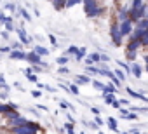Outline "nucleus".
<instances>
[{"instance_id":"nucleus-42","label":"nucleus","mask_w":148,"mask_h":134,"mask_svg":"<svg viewBox=\"0 0 148 134\" xmlns=\"http://www.w3.org/2000/svg\"><path fill=\"white\" fill-rule=\"evenodd\" d=\"M0 21H7V18H5V16H4L2 12H0Z\"/></svg>"},{"instance_id":"nucleus-10","label":"nucleus","mask_w":148,"mask_h":134,"mask_svg":"<svg viewBox=\"0 0 148 134\" xmlns=\"http://www.w3.org/2000/svg\"><path fill=\"white\" fill-rule=\"evenodd\" d=\"M141 45V40H136V38H131V42H129V45H127V51H131V52H136V49Z\"/></svg>"},{"instance_id":"nucleus-39","label":"nucleus","mask_w":148,"mask_h":134,"mask_svg":"<svg viewBox=\"0 0 148 134\" xmlns=\"http://www.w3.org/2000/svg\"><path fill=\"white\" fill-rule=\"evenodd\" d=\"M112 105H113V106H115V108H120V101H119V99H115V101H113V103H112Z\"/></svg>"},{"instance_id":"nucleus-37","label":"nucleus","mask_w":148,"mask_h":134,"mask_svg":"<svg viewBox=\"0 0 148 134\" xmlns=\"http://www.w3.org/2000/svg\"><path fill=\"white\" fill-rule=\"evenodd\" d=\"M49 40H51V44H54V45L58 44V42H56V37H54V35H49Z\"/></svg>"},{"instance_id":"nucleus-47","label":"nucleus","mask_w":148,"mask_h":134,"mask_svg":"<svg viewBox=\"0 0 148 134\" xmlns=\"http://www.w3.org/2000/svg\"><path fill=\"white\" fill-rule=\"evenodd\" d=\"M98 134H105V132H98Z\"/></svg>"},{"instance_id":"nucleus-17","label":"nucleus","mask_w":148,"mask_h":134,"mask_svg":"<svg viewBox=\"0 0 148 134\" xmlns=\"http://www.w3.org/2000/svg\"><path fill=\"white\" fill-rule=\"evenodd\" d=\"M108 124H110V129H112V131H115V132L119 131V129H117V120H115L113 117H110V118H108Z\"/></svg>"},{"instance_id":"nucleus-14","label":"nucleus","mask_w":148,"mask_h":134,"mask_svg":"<svg viewBox=\"0 0 148 134\" xmlns=\"http://www.w3.org/2000/svg\"><path fill=\"white\" fill-rule=\"evenodd\" d=\"M77 82H80V84H91V79L87 75H77Z\"/></svg>"},{"instance_id":"nucleus-29","label":"nucleus","mask_w":148,"mask_h":134,"mask_svg":"<svg viewBox=\"0 0 148 134\" xmlns=\"http://www.w3.org/2000/svg\"><path fill=\"white\" fill-rule=\"evenodd\" d=\"M5 28H7V31L12 30V19H11V18H7V21H5Z\"/></svg>"},{"instance_id":"nucleus-36","label":"nucleus","mask_w":148,"mask_h":134,"mask_svg":"<svg viewBox=\"0 0 148 134\" xmlns=\"http://www.w3.org/2000/svg\"><path fill=\"white\" fill-rule=\"evenodd\" d=\"M58 72H59V73H68V68H66V66H61Z\"/></svg>"},{"instance_id":"nucleus-13","label":"nucleus","mask_w":148,"mask_h":134,"mask_svg":"<svg viewBox=\"0 0 148 134\" xmlns=\"http://www.w3.org/2000/svg\"><path fill=\"white\" fill-rule=\"evenodd\" d=\"M143 7V2L141 0H132V5H131V11H139Z\"/></svg>"},{"instance_id":"nucleus-22","label":"nucleus","mask_w":148,"mask_h":134,"mask_svg":"<svg viewBox=\"0 0 148 134\" xmlns=\"http://www.w3.org/2000/svg\"><path fill=\"white\" fill-rule=\"evenodd\" d=\"M64 129L68 131V134H75V131H73V124H71V122L64 124Z\"/></svg>"},{"instance_id":"nucleus-33","label":"nucleus","mask_w":148,"mask_h":134,"mask_svg":"<svg viewBox=\"0 0 148 134\" xmlns=\"http://www.w3.org/2000/svg\"><path fill=\"white\" fill-rule=\"evenodd\" d=\"M26 77H28V80H30V82H35V84H37V75H33V73H32V75H26Z\"/></svg>"},{"instance_id":"nucleus-24","label":"nucleus","mask_w":148,"mask_h":134,"mask_svg":"<svg viewBox=\"0 0 148 134\" xmlns=\"http://www.w3.org/2000/svg\"><path fill=\"white\" fill-rule=\"evenodd\" d=\"M87 73H89V75H98V73H99V70H98V68H94V66H89V68H87Z\"/></svg>"},{"instance_id":"nucleus-38","label":"nucleus","mask_w":148,"mask_h":134,"mask_svg":"<svg viewBox=\"0 0 148 134\" xmlns=\"http://www.w3.org/2000/svg\"><path fill=\"white\" fill-rule=\"evenodd\" d=\"M32 96H33V98H38V96H40V91H32Z\"/></svg>"},{"instance_id":"nucleus-44","label":"nucleus","mask_w":148,"mask_h":134,"mask_svg":"<svg viewBox=\"0 0 148 134\" xmlns=\"http://www.w3.org/2000/svg\"><path fill=\"white\" fill-rule=\"evenodd\" d=\"M131 134H139V131H131Z\"/></svg>"},{"instance_id":"nucleus-18","label":"nucleus","mask_w":148,"mask_h":134,"mask_svg":"<svg viewBox=\"0 0 148 134\" xmlns=\"http://www.w3.org/2000/svg\"><path fill=\"white\" fill-rule=\"evenodd\" d=\"M92 85H94L98 91H105V87H106V85H105V84H101L99 80H92Z\"/></svg>"},{"instance_id":"nucleus-5","label":"nucleus","mask_w":148,"mask_h":134,"mask_svg":"<svg viewBox=\"0 0 148 134\" xmlns=\"http://www.w3.org/2000/svg\"><path fill=\"white\" fill-rule=\"evenodd\" d=\"M131 31H132V21H131V19L120 23V33H122V35H129Z\"/></svg>"},{"instance_id":"nucleus-16","label":"nucleus","mask_w":148,"mask_h":134,"mask_svg":"<svg viewBox=\"0 0 148 134\" xmlns=\"http://www.w3.org/2000/svg\"><path fill=\"white\" fill-rule=\"evenodd\" d=\"M103 96H105V103H106V105H112V103L117 99L115 94H103Z\"/></svg>"},{"instance_id":"nucleus-8","label":"nucleus","mask_w":148,"mask_h":134,"mask_svg":"<svg viewBox=\"0 0 148 134\" xmlns=\"http://www.w3.org/2000/svg\"><path fill=\"white\" fill-rule=\"evenodd\" d=\"M26 56H28V54H26L25 51H11V56H9V57H11V59H26Z\"/></svg>"},{"instance_id":"nucleus-28","label":"nucleus","mask_w":148,"mask_h":134,"mask_svg":"<svg viewBox=\"0 0 148 134\" xmlns=\"http://www.w3.org/2000/svg\"><path fill=\"white\" fill-rule=\"evenodd\" d=\"M79 2H82V0H68V2H66V7H73V5H77Z\"/></svg>"},{"instance_id":"nucleus-45","label":"nucleus","mask_w":148,"mask_h":134,"mask_svg":"<svg viewBox=\"0 0 148 134\" xmlns=\"http://www.w3.org/2000/svg\"><path fill=\"white\" fill-rule=\"evenodd\" d=\"M146 73H148V66H146Z\"/></svg>"},{"instance_id":"nucleus-26","label":"nucleus","mask_w":148,"mask_h":134,"mask_svg":"<svg viewBox=\"0 0 148 134\" xmlns=\"http://www.w3.org/2000/svg\"><path fill=\"white\" fill-rule=\"evenodd\" d=\"M141 45H148V30H146L145 35L141 37Z\"/></svg>"},{"instance_id":"nucleus-27","label":"nucleus","mask_w":148,"mask_h":134,"mask_svg":"<svg viewBox=\"0 0 148 134\" xmlns=\"http://www.w3.org/2000/svg\"><path fill=\"white\" fill-rule=\"evenodd\" d=\"M79 51H80V49H77L75 45H71V47H68V52H70V54H77V56H79ZM77 56H75V57H77Z\"/></svg>"},{"instance_id":"nucleus-12","label":"nucleus","mask_w":148,"mask_h":134,"mask_svg":"<svg viewBox=\"0 0 148 134\" xmlns=\"http://www.w3.org/2000/svg\"><path fill=\"white\" fill-rule=\"evenodd\" d=\"M66 2H68V0H52V4H54V7L59 11V9H63L64 5H66Z\"/></svg>"},{"instance_id":"nucleus-31","label":"nucleus","mask_w":148,"mask_h":134,"mask_svg":"<svg viewBox=\"0 0 148 134\" xmlns=\"http://www.w3.org/2000/svg\"><path fill=\"white\" fill-rule=\"evenodd\" d=\"M66 61H68V57H66V56H63V57H58V63H59L61 66H64V64H66Z\"/></svg>"},{"instance_id":"nucleus-46","label":"nucleus","mask_w":148,"mask_h":134,"mask_svg":"<svg viewBox=\"0 0 148 134\" xmlns=\"http://www.w3.org/2000/svg\"><path fill=\"white\" fill-rule=\"evenodd\" d=\"M122 134H129V132H122Z\"/></svg>"},{"instance_id":"nucleus-2","label":"nucleus","mask_w":148,"mask_h":134,"mask_svg":"<svg viewBox=\"0 0 148 134\" xmlns=\"http://www.w3.org/2000/svg\"><path fill=\"white\" fill-rule=\"evenodd\" d=\"M82 2H84L86 14H87V16H91V18H94V16H99V14H103V12H105V9L98 5V2H96V0H82Z\"/></svg>"},{"instance_id":"nucleus-48","label":"nucleus","mask_w":148,"mask_h":134,"mask_svg":"<svg viewBox=\"0 0 148 134\" xmlns=\"http://www.w3.org/2000/svg\"><path fill=\"white\" fill-rule=\"evenodd\" d=\"M80 134H86V132H80Z\"/></svg>"},{"instance_id":"nucleus-21","label":"nucleus","mask_w":148,"mask_h":134,"mask_svg":"<svg viewBox=\"0 0 148 134\" xmlns=\"http://www.w3.org/2000/svg\"><path fill=\"white\" fill-rule=\"evenodd\" d=\"M129 111H139V113H146L148 111V108H139V106H131V110Z\"/></svg>"},{"instance_id":"nucleus-23","label":"nucleus","mask_w":148,"mask_h":134,"mask_svg":"<svg viewBox=\"0 0 148 134\" xmlns=\"http://www.w3.org/2000/svg\"><path fill=\"white\" fill-rule=\"evenodd\" d=\"M33 51H35V52H37V54H47V52H49V51H47V49H44V47H40V45H37V47H35V49H33Z\"/></svg>"},{"instance_id":"nucleus-34","label":"nucleus","mask_w":148,"mask_h":134,"mask_svg":"<svg viewBox=\"0 0 148 134\" xmlns=\"http://www.w3.org/2000/svg\"><path fill=\"white\" fill-rule=\"evenodd\" d=\"M0 87H4L5 91H9V87L5 85V82H4V77H0Z\"/></svg>"},{"instance_id":"nucleus-11","label":"nucleus","mask_w":148,"mask_h":134,"mask_svg":"<svg viewBox=\"0 0 148 134\" xmlns=\"http://www.w3.org/2000/svg\"><path fill=\"white\" fill-rule=\"evenodd\" d=\"M131 72H132V75H134L136 79H139V77H141V66L136 64V63H132V64H131Z\"/></svg>"},{"instance_id":"nucleus-19","label":"nucleus","mask_w":148,"mask_h":134,"mask_svg":"<svg viewBox=\"0 0 148 134\" xmlns=\"http://www.w3.org/2000/svg\"><path fill=\"white\" fill-rule=\"evenodd\" d=\"M19 14H21V16H23V18H25L26 21H32V18H30V14L26 12V9H23V7H19Z\"/></svg>"},{"instance_id":"nucleus-40","label":"nucleus","mask_w":148,"mask_h":134,"mask_svg":"<svg viewBox=\"0 0 148 134\" xmlns=\"http://www.w3.org/2000/svg\"><path fill=\"white\" fill-rule=\"evenodd\" d=\"M94 122H96V124H98V125H103V120H101V118H99V117H96V120H94Z\"/></svg>"},{"instance_id":"nucleus-7","label":"nucleus","mask_w":148,"mask_h":134,"mask_svg":"<svg viewBox=\"0 0 148 134\" xmlns=\"http://www.w3.org/2000/svg\"><path fill=\"white\" fill-rule=\"evenodd\" d=\"M127 94H129L131 98H136V99H139V101H146V103H148V98H146L145 94H141V92L132 91V87H127Z\"/></svg>"},{"instance_id":"nucleus-6","label":"nucleus","mask_w":148,"mask_h":134,"mask_svg":"<svg viewBox=\"0 0 148 134\" xmlns=\"http://www.w3.org/2000/svg\"><path fill=\"white\" fill-rule=\"evenodd\" d=\"M26 59H28L30 63H33L35 66H40V64H42V59H40V56H38V54H37L35 51H32V52H30V54L26 56Z\"/></svg>"},{"instance_id":"nucleus-35","label":"nucleus","mask_w":148,"mask_h":134,"mask_svg":"<svg viewBox=\"0 0 148 134\" xmlns=\"http://www.w3.org/2000/svg\"><path fill=\"white\" fill-rule=\"evenodd\" d=\"M124 118H129V120H136V113H129V115H125Z\"/></svg>"},{"instance_id":"nucleus-25","label":"nucleus","mask_w":148,"mask_h":134,"mask_svg":"<svg viewBox=\"0 0 148 134\" xmlns=\"http://www.w3.org/2000/svg\"><path fill=\"white\" fill-rule=\"evenodd\" d=\"M89 59H91V63H94V61H101V54H96V52H94V54H91Z\"/></svg>"},{"instance_id":"nucleus-3","label":"nucleus","mask_w":148,"mask_h":134,"mask_svg":"<svg viewBox=\"0 0 148 134\" xmlns=\"http://www.w3.org/2000/svg\"><path fill=\"white\" fill-rule=\"evenodd\" d=\"M110 33H112V40H113V45H120V42H122L120 26H119V25H112V28H110Z\"/></svg>"},{"instance_id":"nucleus-41","label":"nucleus","mask_w":148,"mask_h":134,"mask_svg":"<svg viewBox=\"0 0 148 134\" xmlns=\"http://www.w3.org/2000/svg\"><path fill=\"white\" fill-rule=\"evenodd\" d=\"M91 111H92L94 115H99V110H98V108H91Z\"/></svg>"},{"instance_id":"nucleus-15","label":"nucleus","mask_w":148,"mask_h":134,"mask_svg":"<svg viewBox=\"0 0 148 134\" xmlns=\"http://www.w3.org/2000/svg\"><path fill=\"white\" fill-rule=\"evenodd\" d=\"M115 85H112V84H106V87H105V91H103V94H115Z\"/></svg>"},{"instance_id":"nucleus-4","label":"nucleus","mask_w":148,"mask_h":134,"mask_svg":"<svg viewBox=\"0 0 148 134\" xmlns=\"http://www.w3.org/2000/svg\"><path fill=\"white\" fill-rule=\"evenodd\" d=\"M7 120H9V125H11V127H19V125H26V124H28V120H26L25 117H21V115L7 117Z\"/></svg>"},{"instance_id":"nucleus-20","label":"nucleus","mask_w":148,"mask_h":134,"mask_svg":"<svg viewBox=\"0 0 148 134\" xmlns=\"http://www.w3.org/2000/svg\"><path fill=\"white\" fill-rule=\"evenodd\" d=\"M115 77H117L120 82H124V80H125V75H124V72H122V70H115Z\"/></svg>"},{"instance_id":"nucleus-30","label":"nucleus","mask_w":148,"mask_h":134,"mask_svg":"<svg viewBox=\"0 0 148 134\" xmlns=\"http://www.w3.org/2000/svg\"><path fill=\"white\" fill-rule=\"evenodd\" d=\"M127 59L134 63V59H136V52H131V51H127Z\"/></svg>"},{"instance_id":"nucleus-32","label":"nucleus","mask_w":148,"mask_h":134,"mask_svg":"<svg viewBox=\"0 0 148 134\" xmlns=\"http://www.w3.org/2000/svg\"><path fill=\"white\" fill-rule=\"evenodd\" d=\"M70 91H71L73 94H79V87H77L75 84H71V85H70Z\"/></svg>"},{"instance_id":"nucleus-43","label":"nucleus","mask_w":148,"mask_h":134,"mask_svg":"<svg viewBox=\"0 0 148 134\" xmlns=\"http://www.w3.org/2000/svg\"><path fill=\"white\" fill-rule=\"evenodd\" d=\"M145 63H146V66H148V54L145 56Z\"/></svg>"},{"instance_id":"nucleus-1","label":"nucleus","mask_w":148,"mask_h":134,"mask_svg":"<svg viewBox=\"0 0 148 134\" xmlns=\"http://www.w3.org/2000/svg\"><path fill=\"white\" fill-rule=\"evenodd\" d=\"M12 132H14V134H40L42 129H40L38 124H35V122H28L26 125L12 127Z\"/></svg>"},{"instance_id":"nucleus-9","label":"nucleus","mask_w":148,"mask_h":134,"mask_svg":"<svg viewBox=\"0 0 148 134\" xmlns=\"http://www.w3.org/2000/svg\"><path fill=\"white\" fill-rule=\"evenodd\" d=\"M16 31H18V35H19V38H21V42H23V44H30V37L26 35L25 28H18Z\"/></svg>"}]
</instances>
